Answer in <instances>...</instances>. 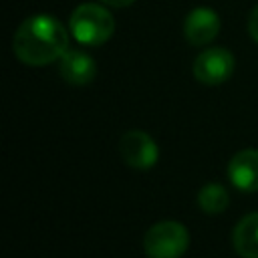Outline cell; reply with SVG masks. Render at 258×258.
<instances>
[{
	"instance_id": "obj_1",
	"label": "cell",
	"mask_w": 258,
	"mask_h": 258,
	"mask_svg": "<svg viewBox=\"0 0 258 258\" xmlns=\"http://www.w3.org/2000/svg\"><path fill=\"white\" fill-rule=\"evenodd\" d=\"M69 46V32L60 20L48 14L28 16L12 36L14 56L28 67L58 60Z\"/></svg>"
},
{
	"instance_id": "obj_2",
	"label": "cell",
	"mask_w": 258,
	"mask_h": 258,
	"mask_svg": "<svg viewBox=\"0 0 258 258\" xmlns=\"http://www.w3.org/2000/svg\"><path fill=\"white\" fill-rule=\"evenodd\" d=\"M69 26H71L73 36L81 44L99 46V44H105L113 36L115 18L105 8V4L85 2L73 10V14L69 18Z\"/></svg>"
},
{
	"instance_id": "obj_3",
	"label": "cell",
	"mask_w": 258,
	"mask_h": 258,
	"mask_svg": "<svg viewBox=\"0 0 258 258\" xmlns=\"http://www.w3.org/2000/svg\"><path fill=\"white\" fill-rule=\"evenodd\" d=\"M187 246L189 232L175 220L155 222L143 236V250L149 258H181Z\"/></svg>"
},
{
	"instance_id": "obj_4",
	"label": "cell",
	"mask_w": 258,
	"mask_h": 258,
	"mask_svg": "<svg viewBox=\"0 0 258 258\" xmlns=\"http://www.w3.org/2000/svg\"><path fill=\"white\" fill-rule=\"evenodd\" d=\"M234 54L224 46H212L200 52L194 60V77L202 85H222L234 73Z\"/></svg>"
},
{
	"instance_id": "obj_5",
	"label": "cell",
	"mask_w": 258,
	"mask_h": 258,
	"mask_svg": "<svg viewBox=\"0 0 258 258\" xmlns=\"http://www.w3.org/2000/svg\"><path fill=\"white\" fill-rule=\"evenodd\" d=\"M119 151L123 161L135 169H149L157 163L159 157L157 143L151 139V135L141 129H131L123 133L119 141Z\"/></svg>"
},
{
	"instance_id": "obj_6",
	"label": "cell",
	"mask_w": 258,
	"mask_h": 258,
	"mask_svg": "<svg viewBox=\"0 0 258 258\" xmlns=\"http://www.w3.org/2000/svg\"><path fill=\"white\" fill-rule=\"evenodd\" d=\"M220 32V16L206 6L194 8L183 20V36L191 46L210 44Z\"/></svg>"
},
{
	"instance_id": "obj_7",
	"label": "cell",
	"mask_w": 258,
	"mask_h": 258,
	"mask_svg": "<svg viewBox=\"0 0 258 258\" xmlns=\"http://www.w3.org/2000/svg\"><path fill=\"white\" fill-rule=\"evenodd\" d=\"M58 73L60 77L75 87L89 85L97 75V64L91 54L75 48H67L64 54L58 58Z\"/></svg>"
},
{
	"instance_id": "obj_8",
	"label": "cell",
	"mask_w": 258,
	"mask_h": 258,
	"mask_svg": "<svg viewBox=\"0 0 258 258\" xmlns=\"http://www.w3.org/2000/svg\"><path fill=\"white\" fill-rule=\"evenodd\" d=\"M228 177L240 191L258 189V149H242L228 163Z\"/></svg>"
},
{
	"instance_id": "obj_9",
	"label": "cell",
	"mask_w": 258,
	"mask_h": 258,
	"mask_svg": "<svg viewBox=\"0 0 258 258\" xmlns=\"http://www.w3.org/2000/svg\"><path fill=\"white\" fill-rule=\"evenodd\" d=\"M232 244L238 256L242 258H258V212H252L244 216L234 232H232Z\"/></svg>"
},
{
	"instance_id": "obj_10",
	"label": "cell",
	"mask_w": 258,
	"mask_h": 258,
	"mask_svg": "<svg viewBox=\"0 0 258 258\" xmlns=\"http://www.w3.org/2000/svg\"><path fill=\"white\" fill-rule=\"evenodd\" d=\"M230 204L228 189L220 183H206L198 191V206L206 214H222Z\"/></svg>"
},
{
	"instance_id": "obj_11",
	"label": "cell",
	"mask_w": 258,
	"mask_h": 258,
	"mask_svg": "<svg viewBox=\"0 0 258 258\" xmlns=\"http://www.w3.org/2000/svg\"><path fill=\"white\" fill-rule=\"evenodd\" d=\"M248 32L252 36L254 42H258V4L252 8L250 12V18H248Z\"/></svg>"
},
{
	"instance_id": "obj_12",
	"label": "cell",
	"mask_w": 258,
	"mask_h": 258,
	"mask_svg": "<svg viewBox=\"0 0 258 258\" xmlns=\"http://www.w3.org/2000/svg\"><path fill=\"white\" fill-rule=\"evenodd\" d=\"M135 0H101V4L105 6H111V8H127L131 6Z\"/></svg>"
}]
</instances>
